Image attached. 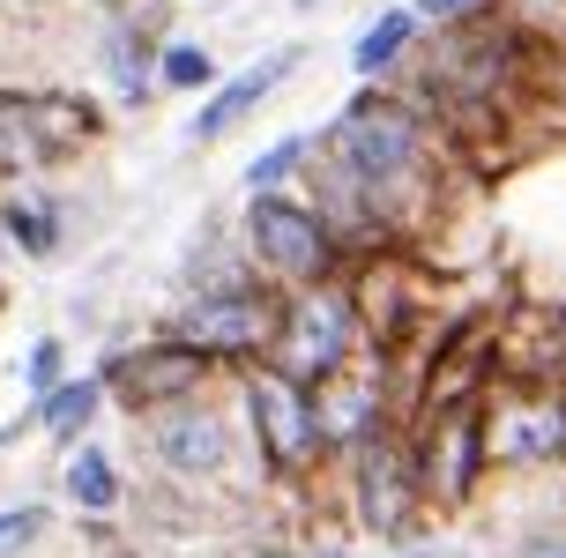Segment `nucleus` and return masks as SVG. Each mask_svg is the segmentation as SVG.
<instances>
[{"label":"nucleus","instance_id":"nucleus-1","mask_svg":"<svg viewBox=\"0 0 566 558\" xmlns=\"http://www.w3.org/2000/svg\"><path fill=\"white\" fill-rule=\"evenodd\" d=\"M336 157L358 179H396L410 157H418V127H410V112L388 105V97H358V105L336 119Z\"/></svg>","mask_w":566,"mask_h":558},{"label":"nucleus","instance_id":"nucleus-2","mask_svg":"<svg viewBox=\"0 0 566 558\" xmlns=\"http://www.w3.org/2000/svg\"><path fill=\"white\" fill-rule=\"evenodd\" d=\"M276 335V306L254 298V291H217V298H201L187 320H179V343L187 350H261Z\"/></svg>","mask_w":566,"mask_h":558},{"label":"nucleus","instance_id":"nucleus-3","mask_svg":"<svg viewBox=\"0 0 566 558\" xmlns=\"http://www.w3.org/2000/svg\"><path fill=\"white\" fill-rule=\"evenodd\" d=\"M254 253L276 269V276H321V261H328V239H321V223L298 209V201H276V194H254Z\"/></svg>","mask_w":566,"mask_h":558},{"label":"nucleus","instance_id":"nucleus-4","mask_svg":"<svg viewBox=\"0 0 566 558\" xmlns=\"http://www.w3.org/2000/svg\"><path fill=\"white\" fill-rule=\"evenodd\" d=\"M247 402H254V424H261V440H269V462L298 470V462L313 454V440H321L306 388H298V380H283V372H261Z\"/></svg>","mask_w":566,"mask_h":558},{"label":"nucleus","instance_id":"nucleus-5","mask_svg":"<svg viewBox=\"0 0 566 558\" xmlns=\"http://www.w3.org/2000/svg\"><path fill=\"white\" fill-rule=\"evenodd\" d=\"M343 343H350L343 298H306V306L291 313V328H283V365H291V380H328V372H343Z\"/></svg>","mask_w":566,"mask_h":558},{"label":"nucleus","instance_id":"nucleus-6","mask_svg":"<svg viewBox=\"0 0 566 558\" xmlns=\"http://www.w3.org/2000/svg\"><path fill=\"white\" fill-rule=\"evenodd\" d=\"M500 462H559L566 454V402H522L492 424Z\"/></svg>","mask_w":566,"mask_h":558},{"label":"nucleus","instance_id":"nucleus-7","mask_svg":"<svg viewBox=\"0 0 566 558\" xmlns=\"http://www.w3.org/2000/svg\"><path fill=\"white\" fill-rule=\"evenodd\" d=\"M358 492H366V522L380 536L410 529V470H402L396 446H366V476H358Z\"/></svg>","mask_w":566,"mask_h":558},{"label":"nucleus","instance_id":"nucleus-8","mask_svg":"<svg viewBox=\"0 0 566 558\" xmlns=\"http://www.w3.org/2000/svg\"><path fill=\"white\" fill-rule=\"evenodd\" d=\"M195 380H201V350H187V343H165V350H149V358L127 365L135 402H179Z\"/></svg>","mask_w":566,"mask_h":558},{"label":"nucleus","instance_id":"nucleus-9","mask_svg":"<svg viewBox=\"0 0 566 558\" xmlns=\"http://www.w3.org/2000/svg\"><path fill=\"white\" fill-rule=\"evenodd\" d=\"M157 454H165L171 470H217V462H224V424L209 418V410L171 418L165 432H157Z\"/></svg>","mask_w":566,"mask_h":558},{"label":"nucleus","instance_id":"nucleus-10","mask_svg":"<svg viewBox=\"0 0 566 558\" xmlns=\"http://www.w3.org/2000/svg\"><path fill=\"white\" fill-rule=\"evenodd\" d=\"M291 60H298V53H276V60H261V67H247V75H239V83H231L224 97H217V105H209V112L195 119V135H201V141H217V135L231 127V119H247V112H254L261 97H269V83H276Z\"/></svg>","mask_w":566,"mask_h":558},{"label":"nucleus","instance_id":"nucleus-11","mask_svg":"<svg viewBox=\"0 0 566 558\" xmlns=\"http://www.w3.org/2000/svg\"><path fill=\"white\" fill-rule=\"evenodd\" d=\"M8 239H15V246H30V253H53V209H45V201H15V209H8Z\"/></svg>","mask_w":566,"mask_h":558},{"label":"nucleus","instance_id":"nucleus-12","mask_svg":"<svg viewBox=\"0 0 566 558\" xmlns=\"http://www.w3.org/2000/svg\"><path fill=\"white\" fill-rule=\"evenodd\" d=\"M90 410H97V380H75V388H53V394H45V424H53V432H75Z\"/></svg>","mask_w":566,"mask_h":558},{"label":"nucleus","instance_id":"nucleus-13","mask_svg":"<svg viewBox=\"0 0 566 558\" xmlns=\"http://www.w3.org/2000/svg\"><path fill=\"white\" fill-rule=\"evenodd\" d=\"M67 492L83 506H113V470H105V454H75L67 462Z\"/></svg>","mask_w":566,"mask_h":558},{"label":"nucleus","instance_id":"nucleus-14","mask_svg":"<svg viewBox=\"0 0 566 558\" xmlns=\"http://www.w3.org/2000/svg\"><path fill=\"white\" fill-rule=\"evenodd\" d=\"M402 38H410V15H380V23L358 38V67H388L402 53Z\"/></svg>","mask_w":566,"mask_h":558},{"label":"nucleus","instance_id":"nucleus-15","mask_svg":"<svg viewBox=\"0 0 566 558\" xmlns=\"http://www.w3.org/2000/svg\"><path fill=\"white\" fill-rule=\"evenodd\" d=\"M38 529H45V514L38 506H23V514H0V558H15L38 544Z\"/></svg>","mask_w":566,"mask_h":558},{"label":"nucleus","instance_id":"nucleus-16","mask_svg":"<svg viewBox=\"0 0 566 558\" xmlns=\"http://www.w3.org/2000/svg\"><path fill=\"white\" fill-rule=\"evenodd\" d=\"M165 83H179V90L209 83V53H195V45H171V53H165Z\"/></svg>","mask_w":566,"mask_h":558},{"label":"nucleus","instance_id":"nucleus-17","mask_svg":"<svg viewBox=\"0 0 566 558\" xmlns=\"http://www.w3.org/2000/svg\"><path fill=\"white\" fill-rule=\"evenodd\" d=\"M298 149H306V141H276V149L261 157V165H254V194H261V187H269V179H283V171L298 165Z\"/></svg>","mask_w":566,"mask_h":558},{"label":"nucleus","instance_id":"nucleus-18","mask_svg":"<svg viewBox=\"0 0 566 558\" xmlns=\"http://www.w3.org/2000/svg\"><path fill=\"white\" fill-rule=\"evenodd\" d=\"M53 372H60V350H53V343H38V358H30V380H38V388H53Z\"/></svg>","mask_w":566,"mask_h":558},{"label":"nucleus","instance_id":"nucleus-19","mask_svg":"<svg viewBox=\"0 0 566 558\" xmlns=\"http://www.w3.org/2000/svg\"><path fill=\"white\" fill-rule=\"evenodd\" d=\"M424 15H454V8H470V0H418Z\"/></svg>","mask_w":566,"mask_h":558},{"label":"nucleus","instance_id":"nucleus-20","mask_svg":"<svg viewBox=\"0 0 566 558\" xmlns=\"http://www.w3.org/2000/svg\"><path fill=\"white\" fill-rule=\"evenodd\" d=\"M530 558H566V544H537V551H530Z\"/></svg>","mask_w":566,"mask_h":558}]
</instances>
